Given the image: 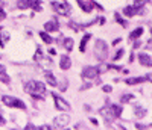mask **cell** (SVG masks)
Listing matches in <instances>:
<instances>
[{
    "mask_svg": "<svg viewBox=\"0 0 152 130\" xmlns=\"http://www.w3.org/2000/svg\"><path fill=\"white\" fill-rule=\"evenodd\" d=\"M24 91H26L29 95H32L34 98H38V100H43V98H46V95H47L46 86H44L41 82H37V80L29 82L26 86H24Z\"/></svg>",
    "mask_w": 152,
    "mask_h": 130,
    "instance_id": "obj_1",
    "label": "cell"
},
{
    "mask_svg": "<svg viewBox=\"0 0 152 130\" xmlns=\"http://www.w3.org/2000/svg\"><path fill=\"white\" fill-rule=\"evenodd\" d=\"M100 115L105 118V121L111 123L113 120L119 118V116L122 115V106H119V105H108L107 108L100 109Z\"/></svg>",
    "mask_w": 152,
    "mask_h": 130,
    "instance_id": "obj_2",
    "label": "cell"
},
{
    "mask_svg": "<svg viewBox=\"0 0 152 130\" xmlns=\"http://www.w3.org/2000/svg\"><path fill=\"white\" fill-rule=\"evenodd\" d=\"M94 56L99 61H105L108 56V46L104 40H97L94 44Z\"/></svg>",
    "mask_w": 152,
    "mask_h": 130,
    "instance_id": "obj_3",
    "label": "cell"
},
{
    "mask_svg": "<svg viewBox=\"0 0 152 130\" xmlns=\"http://www.w3.org/2000/svg\"><path fill=\"white\" fill-rule=\"evenodd\" d=\"M2 101L5 103L6 106H9V108H18V109H26V105H24V103H23L21 100L15 98V97L3 95V97H2Z\"/></svg>",
    "mask_w": 152,
    "mask_h": 130,
    "instance_id": "obj_4",
    "label": "cell"
},
{
    "mask_svg": "<svg viewBox=\"0 0 152 130\" xmlns=\"http://www.w3.org/2000/svg\"><path fill=\"white\" fill-rule=\"evenodd\" d=\"M53 95V100H55V106L58 108V110H62V112H69L72 108H70V103H67L62 97H59V95H56L55 92L52 94Z\"/></svg>",
    "mask_w": 152,
    "mask_h": 130,
    "instance_id": "obj_5",
    "label": "cell"
},
{
    "mask_svg": "<svg viewBox=\"0 0 152 130\" xmlns=\"http://www.w3.org/2000/svg\"><path fill=\"white\" fill-rule=\"evenodd\" d=\"M52 8L58 12V14H61V15H69L70 14V6H69V3H59V2H53L52 3Z\"/></svg>",
    "mask_w": 152,
    "mask_h": 130,
    "instance_id": "obj_6",
    "label": "cell"
},
{
    "mask_svg": "<svg viewBox=\"0 0 152 130\" xmlns=\"http://www.w3.org/2000/svg\"><path fill=\"white\" fill-rule=\"evenodd\" d=\"M99 76V71H97V68H94V67H84V70H82V77L84 79H88V80H91V79H96V77Z\"/></svg>",
    "mask_w": 152,
    "mask_h": 130,
    "instance_id": "obj_7",
    "label": "cell"
},
{
    "mask_svg": "<svg viewBox=\"0 0 152 130\" xmlns=\"http://www.w3.org/2000/svg\"><path fill=\"white\" fill-rule=\"evenodd\" d=\"M70 123V116H69V113H61V115H58L56 118H55V121H53V124L56 126V127H66L67 124Z\"/></svg>",
    "mask_w": 152,
    "mask_h": 130,
    "instance_id": "obj_8",
    "label": "cell"
},
{
    "mask_svg": "<svg viewBox=\"0 0 152 130\" xmlns=\"http://www.w3.org/2000/svg\"><path fill=\"white\" fill-rule=\"evenodd\" d=\"M138 61L142 62V65H145V67H152V58L146 53H140L138 55Z\"/></svg>",
    "mask_w": 152,
    "mask_h": 130,
    "instance_id": "obj_9",
    "label": "cell"
},
{
    "mask_svg": "<svg viewBox=\"0 0 152 130\" xmlns=\"http://www.w3.org/2000/svg\"><path fill=\"white\" fill-rule=\"evenodd\" d=\"M70 65H72V61H70L69 56H66V55L61 56V59H59V67H61V70H69Z\"/></svg>",
    "mask_w": 152,
    "mask_h": 130,
    "instance_id": "obj_10",
    "label": "cell"
},
{
    "mask_svg": "<svg viewBox=\"0 0 152 130\" xmlns=\"http://www.w3.org/2000/svg\"><path fill=\"white\" fill-rule=\"evenodd\" d=\"M44 29H46V32H58V23H56V20L47 21L44 24Z\"/></svg>",
    "mask_w": 152,
    "mask_h": 130,
    "instance_id": "obj_11",
    "label": "cell"
},
{
    "mask_svg": "<svg viewBox=\"0 0 152 130\" xmlns=\"http://www.w3.org/2000/svg\"><path fill=\"white\" fill-rule=\"evenodd\" d=\"M8 40H9V32L6 29H3V27H0V46L3 47Z\"/></svg>",
    "mask_w": 152,
    "mask_h": 130,
    "instance_id": "obj_12",
    "label": "cell"
},
{
    "mask_svg": "<svg viewBox=\"0 0 152 130\" xmlns=\"http://www.w3.org/2000/svg\"><path fill=\"white\" fill-rule=\"evenodd\" d=\"M138 11H140V9L135 8L134 5H132V6H126V8L123 9V12H125V15H126V17H134Z\"/></svg>",
    "mask_w": 152,
    "mask_h": 130,
    "instance_id": "obj_13",
    "label": "cell"
},
{
    "mask_svg": "<svg viewBox=\"0 0 152 130\" xmlns=\"http://www.w3.org/2000/svg\"><path fill=\"white\" fill-rule=\"evenodd\" d=\"M44 77H46V82L49 83V85H52V86H56L58 85V80L53 77V74L50 73V71H46L44 73Z\"/></svg>",
    "mask_w": 152,
    "mask_h": 130,
    "instance_id": "obj_14",
    "label": "cell"
},
{
    "mask_svg": "<svg viewBox=\"0 0 152 130\" xmlns=\"http://www.w3.org/2000/svg\"><path fill=\"white\" fill-rule=\"evenodd\" d=\"M78 3H79V6H81V9L84 12H91L93 3H88V2H85V0H78Z\"/></svg>",
    "mask_w": 152,
    "mask_h": 130,
    "instance_id": "obj_15",
    "label": "cell"
},
{
    "mask_svg": "<svg viewBox=\"0 0 152 130\" xmlns=\"http://www.w3.org/2000/svg\"><path fill=\"white\" fill-rule=\"evenodd\" d=\"M143 32H145V30H143V27H137L134 32H131V33H129V40H131V41H134V40H137V38H140V36L143 35Z\"/></svg>",
    "mask_w": 152,
    "mask_h": 130,
    "instance_id": "obj_16",
    "label": "cell"
},
{
    "mask_svg": "<svg viewBox=\"0 0 152 130\" xmlns=\"http://www.w3.org/2000/svg\"><path fill=\"white\" fill-rule=\"evenodd\" d=\"M146 80V77H131V79H126V85H137Z\"/></svg>",
    "mask_w": 152,
    "mask_h": 130,
    "instance_id": "obj_17",
    "label": "cell"
},
{
    "mask_svg": "<svg viewBox=\"0 0 152 130\" xmlns=\"http://www.w3.org/2000/svg\"><path fill=\"white\" fill-rule=\"evenodd\" d=\"M90 38H91V35H90V33H87V35H84V38H82V40H81V46H79V50L82 51V53H84V51H85L87 43L90 41Z\"/></svg>",
    "mask_w": 152,
    "mask_h": 130,
    "instance_id": "obj_18",
    "label": "cell"
},
{
    "mask_svg": "<svg viewBox=\"0 0 152 130\" xmlns=\"http://www.w3.org/2000/svg\"><path fill=\"white\" fill-rule=\"evenodd\" d=\"M17 6H18L20 9H28V8L32 6V0H18Z\"/></svg>",
    "mask_w": 152,
    "mask_h": 130,
    "instance_id": "obj_19",
    "label": "cell"
},
{
    "mask_svg": "<svg viewBox=\"0 0 152 130\" xmlns=\"http://www.w3.org/2000/svg\"><path fill=\"white\" fill-rule=\"evenodd\" d=\"M64 47H66L67 51H72V48H73V40H72V38H67V40H64Z\"/></svg>",
    "mask_w": 152,
    "mask_h": 130,
    "instance_id": "obj_20",
    "label": "cell"
},
{
    "mask_svg": "<svg viewBox=\"0 0 152 130\" xmlns=\"http://www.w3.org/2000/svg\"><path fill=\"white\" fill-rule=\"evenodd\" d=\"M40 36L43 38V41H44L46 44H50V43H52V41H53V40H52V38H50V36H49V35H47L46 32H41V33H40Z\"/></svg>",
    "mask_w": 152,
    "mask_h": 130,
    "instance_id": "obj_21",
    "label": "cell"
},
{
    "mask_svg": "<svg viewBox=\"0 0 152 130\" xmlns=\"http://www.w3.org/2000/svg\"><path fill=\"white\" fill-rule=\"evenodd\" d=\"M145 115H146V110H145V109L135 108V116H138V118H140V116H145Z\"/></svg>",
    "mask_w": 152,
    "mask_h": 130,
    "instance_id": "obj_22",
    "label": "cell"
},
{
    "mask_svg": "<svg viewBox=\"0 0 152 130\" xmlns=\"http://www.w3.org/2000/svg\"><path fill=\"white\" fill-rule=\"evenodd\" d=\"M132 98H134V97H132L131 94H125V95L122 97V103H128V101L132 100Z\"/></svg>",
    "mask_w": 152,
    "mask_h": 130,
    "instance_id": "obj_23",
    "label": "cell"
},
{
    "mask_svg": "<svg viewBox=\"0 0 152 130\" xmlns=\"http://www.w3.org/2000/svg\"><path fill=\"white\" fill-rule=\"evenodd\" d=\"M116 20H117V21H119V23L123 26V27H126V26H128V23H126L125 20H122V17H120L119 14H116Z\"/></svg>",
    "mask_w": 152,
    "mask_h": 130,
    "instance_id": "obj_24",
    "label": "cell"
},
{
    "mask_svg": "<svg viewBox=\"0 0 152 130\" xmlns=\"http://www.w3.org/2000/svg\"><path fill=\"white\" fill-rule=\"evenodd\" d=\"M123 51H125V50H119L117 53H116V56H114V61H119V59L123 56Z\"/></svg>",
    "mask_w": 152,
    "mask_h": 130,
    "instance_id": "obj_25",
    "label": "cell"
},
{
    "mask_svg": "<svg viewBox=\"0 0 152 130\" xmlns=\"http://www.w3.org/2000/svg\"><path fill=\"white\" fill-rule=\"evenodd\" d=\"M5 18H6V14H5V11H3L2 8H0V21L5 20Z\"/></svg>",
    "mask_w": 152,
    "mask_h": 130,
    "instance_id": "obj_26",
    "label": "cell"
},
{
    "mask_svg": "<svg viewBox=\"0 0 152 130\" xmlns=\"http://www.w3.org/2000/svg\"><path fill=\"white\" fill-rule=\"evenodd\" d=\"M102 89L105 91V92H111V91H113V88H111V86H108V85H105V86H104Z\"/></svg>",
    "mask_w": 152,
    "mask_h": 130,
    "instance_id": "obj_27",
    "label": "cell"
},
{
    "mask_svg": "<svg viewBox=\"0 0 152 130\" xmlns=\"http://www.w3.org/2000/svg\"><path fill=\"white\" fill-rule=\"evenodd\" d=\"M3 76H5V67L0 65V77H3Z\"/></svg>",
    "mask_w": 152,
    "mask_h": 130,
    "instance_id": "obj_28",
    "label": "cell"
},
{
    "mask_svg": "<svg viewBox=\"0 0 152 130\" xmlns=\"http://www.w3.org/2000/svg\"><path fill=\"white\" fill-rule=\"evenodd\" d=\"M146 80H149V82H152V73L146 76Z\"/></svg>",
    "mask_w": 152,
    "mask_h": 130,
    "instance_id": "obj_29",
    "label": "cell"
},
{
    "mask_svg": "<svg viewBox=\"0 0 152 130\" xmlns=\"http://www.w3.org/2000/svg\"><path fill=\"white\" fill-rule=\"evenodd\" d=\"M120 41H122V40H120V38H117V40H114V43H113V44H114V46H117V44H119Z\"/></svg>",
    "mask_w": 152,
    "mask_h": 130,
    "instance_id": "obj_30",
    "label": "cell"
},
{
    "mask_svg": "<svg viewBox=\"0 0 152 130\" xmlns=\"http://www.w3.org/2000/svg\"><path fill=\"white\" fill-rule=\"evenodd\" d=\"M49 53H50V55H56V51H55L53 48H50V50H49Z\"/></svg>",
    "mask_w": 152,
    "mask_h": 130,
    "instance_id": "obj_31",
    "label": "cell"
}]
</instances>
